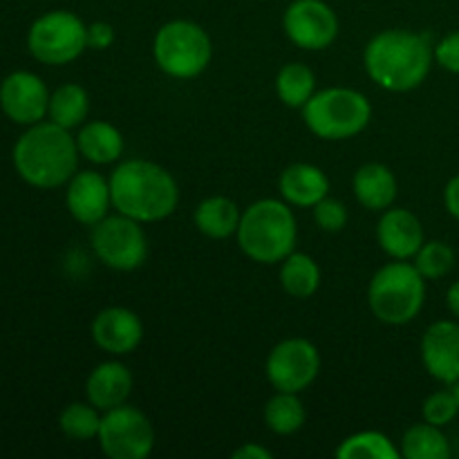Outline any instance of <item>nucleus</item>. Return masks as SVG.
<instances>
[{
    "label": "nucleus",
    "mask_w": 459,
    "mask_h": 459,
    "mask_svg": "<svg viewBox=\"0 0 459 459\" xmlns=\"http://www.w3.org/2000/svg\"><path fill=\"white\" fill-rule=\"evenodd\" d=\"M435 45L429 34L411 30H384L368 40L363 65L368 76L388 92H412L430 74Z\"/></svg>",
    "instance_id": "obj_1"
},
{
    "label": "nucleus",
    "mask_w": 459,
    "mask_h": 459,
    "mask_svg": "<svg viewBox=\"0 0 459 459\" xmlns=\"http://www.w3.org/2000/svg\"><path fill=\"white\" fill-rule=\"evenodd\" d=\"M110 195L117 213L142 224L170 218L179 204V186L164 166L151 160H126L110 173Z\"/></svg>",
    "instance_id": "obj_2"
},
{
    "label": "nucleus",
    "mask_w": 459,
    "mask_h": 459,
    "mask_svg": "<svg viewBox=\"0 0 459 459\" xmlns=\"http://www.w3.org/2000/svg\"><path fill=\"white\" fill-rule=\"evenodd\" d=\"M79 164V146L70 130L39 121L13 146V166L36 188H58L70 182Z\"/></svg>",
    "instance_id": "obj_3"
},
{
    "label": "nucleus",
    "mask_w": 459,
    "mask_h": 459,
    "mask_svg": "<svg viewBox=\"0 0 459 459\" xmlns=\"http://www.w3.org/2000/svg\"><path fill=\"white\" fill-rule=\"evenodd\" d=\"M238 247L258 264H278L294 251L299 227L294 211L285 200L264 197L242 211L238 227Z\"/></svg>",
    "instance_id": "obj_4"
},
{
    "label": "nucleus",
    "mask_w": 459,
    "mask_h": 459,
    "mask_svg": "<svg viewBox=\"0 0 459 459\" xmlns=\"http://www.w3.org/2000/svg\"><path fill=\"white\" fill-rule=\"evenodd\" d=\"M426 303V278L408 260L384 264L368 285V307L385 325L415 321Z\"/></svg>",
    "instance_id": "obj_5"
},
{
    "label": "nucleus",
    "mask_w": 459,
    "mask_h": 459,
    "mask_svg": "<svg viewBox=\"0 0 459 459\" xmlns=\"http://www.w3.org/2000/svg\"><path fill=\"white\" fill-rule=\"evenodd\" d=\"M372 103L354 88H325L305 103L303 121L312 134L325 142H345L370 126Z\"/></svg>",
    "instance_id": "obj_6"
},
{
    "label": "nucleus",
    "mask_w": 459,
    "mask_h": 459,
    "mask_svg": "<svg viewBox=\"0 0 459 459\" xmlns=\"http://www.w3.org/2000/svg\"><path fill=\"white\" fill-rule=\"evenodd\" d=\"M152 58L170 79H195L211 65L213 40L202 25L178 18L157 30L152 39Z\"/></svg>",
    "instance_id": "obj_7"
},
{
    "label": "nucleus",
    "mask_w": 459,
    "mask_h": 459,
    "mask_svg": "<svg viewBox=\"0 0 459 459\" xmlns=\"http://www.w3.org/2000/svg\"><path fill=\"white\" fill-rule=\"evenodd\" d=\"M27 48L45 65H67L88 49V25L74 12L54 9L30 27Z\"/></svg>",
    "instance_id": "obj_8"
},
{
    "label": "nucleus",
    "mask_w": 459,
    "mask_h": 459,
    "mask_svg": "<svg viewBox=\"0 0 459 459\" xmlns=\"http://www.w3.org/2000/svg\"><path fill=\"white\" fill-rule=\"evenodd\" d=\"M92 249L106 267L134 272L148 258V238L142 222L128 215H106L92 227Z\"/></svg>",
    "instance_id": "obj_9"
},
{
    "label": "nucleus",
    "mask_w": 459,
    "mask_h": 459,
    "mask_svg": "<svg viewBox=\"0 0 459 459\" xmlns=\"http://www.w3.org/2000/svg\"><path fill=\"white\" fill-rule=\"evenodd\" d=\"M155 426L139 408L117 406L103 412L99 448L110 459H146L155 448Z\"/></svg>",
    "instance_id": "obj_10"
},
{
    "label": "nucleus",
    "mask_w": 459,
    "mask_h": 459,
    "mask_svg": "<svg viewBox=\"0 0 459 459\" xmlns=\"http://www.w3.org/2000/svg\"><path fill=\"white\" fill-rule=\"evenodd\" d=\"M269 384L276 393H305L321 375V352L300 336L281 341L264 363Z\"/></svg>",
    "instance_id": "obj_11"
},
{
    "label": "nucleus",
    "mask_w": 459,
    "mask_h": 459,
    "mask_svg": "<svg viewBox=\"0 0 459 459\" xmlns=\"http://www.w3.org/2000/svg\"><path fill=\"white\" fill-rule=\"evenodd\" d=\"M282 30L296 48L318 52L339 39L341 22L325 0H291L282 13Z\"/></svg>",
    "instance_id": "obj_12"
},
{
    "label": "nucleus",
    "mask_w": 459,
    "mask_h": 459,
    "mask_svg": "<svg viewBox=\"0 0 459 459\" xmlns=\"http://www.w3.org/2000/svg\"><path fill=\"white\" fill-rule=\"evenodd\" d=\"M0 108L21 126H34L48 117L49 90L31 72H13L0 85Z\"/></svg>",
    "instance_id": "obj_13"
},
{
    "label": "nucleus",
    "mask_w": 459,
    "mask_h": 459,
    "mask_svg": "<svg viewBox=\"0 0 459 459\" xmlns=\"http://www.w3.org/2000/svg\"><path fill=\"white\" fill-rule=\"evenodd\" d=\"M421 363L439 384L459 381V321H435L421 336Z\"/></svg>",
    "instance_id": "obj_14"
},
{
    "label": "nucleus",
    "mask_w": 459,
    "mask_h": 459,
    "mask_svg": "<svg viewBox=\"0 0 459 459\" xmlns=\"http://www.w3.org/2000/svg\"><path fill=\"white\" fill-rule=\"evenodd\" d=\"M92 339L103 352L112 357H126L142 345L143 323L133 309L106 307L94 316Z\"/></svg>",
    "instance_id": "obj_15"
},
{
    "label": "nucleus",
    "mask_w": 459,
    "mask_h": 459,
    "mask_svg": "<svg viewBox=\"0 0 459 459\" xmlns=\"http://www.w3.org/2000/svg\"><path fill=\"white\" fill-rule=\"evenodd\" d=\"M65 204L72 218L85 227H94L108 215L112 206L110 179L97 170H81L67 182Z\"/></svg>",
    "instance_id": "obj_16"
},
{
    "label": "nucleus",
    "mask_w": 459,
    "mask_h": 459,
    "mask_svg": "<svg viewBox=\"0 0 459 459\" xmlns=\"http://www.w3.org/2000/svg\"><path fill=\"white\" fill-rule=\"evenodd\" d=\"M377 240L393 260H411L421 249L426 236L420 218L412 211L390 206L377 224Z\"/></svg>",
    "instance_id": "obj_17"
},
{
    "label": "nucleus",
    "mask_w": 459,
    "mask_h": 459,
    "mask_svg": "<svg viewBox=\"0 0 459 459\" xmlns=\"http://www.w3.org/2000/svg\"><path fill=\"white\" fill-rule=\"evenodd\" d=\"M278 191L290 206L312 209L330 195V178L318 166L299 161L282 170L278 178Z\"/></svg>",
    "instance_id": "obj_18"
},
{
    "label": "nucleus",
    "mask_w": 459,
    "mask_h": 459,
    "mask_svg": "<svg viewBox=\"0 0 459 459\" xmlns=\"http://www.w3.org/2000/svg\"><path fill=\"white\" fill-rule=\"evenodd\" d=\"M133 372L119 361H103L94 368L85 381V397L92 406L106 412L124 406L133 393Z\"/></svg>",
    "instance_id": "obj_19"
},
{
    "label": "nucleus",
    "mask_w": 459,
    "mask_h": 459,
    "mask_svg": "<svg viewBox=\"0 0 459 459\" xmlns=\"http://www.w3.org/2000/svg\"><path fill=\"white\" fill-rule=\"evenodd\" d=\"M352 191L363 209L381 211L384 213L397 200L399 186L393 169H388L385 164H379V161H368V164H363L354 173Z\"/></svg>",
    "instance_id": "obj_20"
},
{
    "label": "nucleus",
    "mask_w": 459,
    "mask_h": 459,
    "mask_svg": "<svg viewBox=\"0 0 459 459\" xmlns=\"http://www.w3.org/2000/svg\"><path fill=\"white\" fill-rule=\"evenodd\" d=\"M79 155L92 164H112L124 155V134L110 121H88L76 134Z\"/></svg>",
    "instance_id": "obj_21"
},
{
    "label": "nucleus",
    "mask_w": 459,
    "mask_h": 459,
    "mask_svg": "<svg viewBox=\"0 0 459 459\" xmlns=\"http://www.w3.org/2000/svg\"><path fill=\"white\" fill-rule=\"evenodd\" d=\"M240 218L242 211L238 209L236 202L224 195L206 197L197 204L195 213H193L197 231L211 240H227V238L236 236Z\"/></svg>",
    "instance_id": "obj_22"
},
{
    "label": "nucleus",
    "mask_w": 459,
    "mask_h": 459,
    "mask_svg": "<svg viewBox=\"0 0 459 459\" xmlns=\"http://www.w3.org/2000/svg\"><path fill=\"white\" fill-rule=\"evenodd\" d=\"M281 287L291 299H312L321 287V267L312 255L291 251L281 263Z\"/></svg>",
    "instance_id": "obj_23"
},
{
    "label": "nucleus",
    "mask_w": 459,
    "mask_h": 459,
    "mask_svg": "<svg viewBox=\"0 0 459 459\" xmlns=\"http://www.w3.org/2000/svg\"><path fill=\"white\" fill-rule=\"evenodd\" d=\"M90 112V94L79 83H63L61 88L49 94L48 117L54 124L72 130L88 119Z\"/></svg>",
    "instance_id": "obj_24"
},
{
    "label": "nucleus",
    "mask_w": 459,
    "mask_h": 459,
    "mask_svg": "<svg viewBox=\"0 0 459 459\" xmlns=\"http://www.w3.org/2000/svg\"><path fill=\"white\" fill-rule=\"evenodd\" d=\"M314 92H316V76H314L312 67L294 61L278 70L276 94L287 108L303 110L305 103L314 97Z\"/></svg>",
    "instance_id": "obj_25"
},
{
    "label": "nucleus",
    "mask_w": 459,
    "mask_h": 459,
    "mask_svg": "<svg viewBox=\"0 0 459 459\" xmlns=\"http://www.w3.org/2000/svg\"><path fill=\"white\" fill-rule=\"evenodd\" d=\"M402 457L406 459H448L451 457V444L439 426L421 421L411 426L402 437Z\"/></svg>",
    "instance_id": "obj_26"
},
{
    "label": "nucleus",
    "mask_w": 459,
    "mask_h": 459,
    "mask_svg": "<svg viewBox=\"0 0 459 459\" xmlns=\"http://www.w3.org/2000/svg\"><path fill=\"white\" fill-rule=\"evenodd\" d=\"M305 406L296 393H276L264 403V424L272 433L287 437L303 429Z\"/></svg>",
    "instance_id": "obj_27"
},
{
    "label": "nucleus",
    "mask_w": 459,
    "mask_h": 459,
    "mask_svg": "<svg viewBox=\"0 0 459 459\" xmlns=\"http://www.w3.org/2000/svg\"><path fill=\"white\" fill-rule=\"evenodd\" d=\"M336 457L341 459H399L402 451L393 444L388 435L379 430H361L341 442L336 448Z\"/></svg>",
    "instance_id": "obj_28"
},
{
    "label": "nucleus",
    "mask_w": 459,
    "mask_h": 459,
    "mask_svg": "<svg viewBox=\"0 0 459 459\" xmlns=\"http://www.w3.org/2000/svg\"><path fill=\"white\" fill-rule=\"evenodd\" d=\"M101 417V411L97 406H92L90 402H74L63 408L61 417H58V426H61L65 437L76 439V442H88V439L99 437Z\"/></svg>",
    "instance_id": "obj_29"
},
{
    "label": "nucleus",
    "mask_w": 459,
    "mask_h": 459,
    "mask_svg": "<svg viewBox=\"0 0 459 459\" xmlns=\"http://www.w3.org/2000/svg\"><path fill=\"white\" fill-rule=\"evenodd\" d=\"M412 264L426 281H439V278L448 276L455 267V251L446 242L429 240L417 251Z\"/></svg>",
    "instance_id": "obj_30"
},
{
    "label": "nucleus",
    "mask_w": 459,
    "mask_h": 459,
    "mask_svg": "<svg viewBox=\"0 0 459 459\" xmlns=\"http://www.w3.org/2000/svg\"><path fill=\"white\" fill-rule=\"evenodd\" d=\"M457 415H459V406H457V399H455V393H453V388L437 390V393H433L430 397H426L424 406H421V417H424V421H429V424L433 426H439V429L453 424Z\"/></svg>",
    "instance_id": "obj_31"
},
{
    "label": "nucleus",
    "mask_w": 459,
    "mask_h": 459,
    "mask_svg": "<svg viewBox=\"0 0 459 459\" xmlns=\"http://www.w3.org/2000/svg\"><path fill=\"white\" fill-rule=\"evenodd\" d=\"M314 222L321 231L325 233H341L345 227H348V209H345L343 202L334 200V197L327 195L325 200L318 202L316 206H312Z\"/></svg>",
    "instance_id": "obj_32"
},
{
    "label": "nucleus",
    "mask_w": 459,
    "mask_h": 459,
    "mask_svg": "<svg viewBox=\"0 0 459 459\" xmlns=\"http://www.w3.org/2000/svg\"><path fill=\"white\" fill-rule=\"evenodd\" d=\"M435 61L451 74H459V30L446 34L435 45Z\"/></svg>",
    "instance_id": "obj_33"
},
{
    "label": "nucleus",
    "mask_w": 459,
    "mask_h": 459,
    "mask_svg": "<svg viewBox=\"0 0 459 459\" xmlns=\"http://www.w3.org/2000/svg\"><path fill=\"white\" fill-rule=\"evenodd\" d=\"M115 27L106 21H94L88 25V48L103 52V49L112 48L115 43Z\"/></svg>",
    "instance_id": "obj_34"
},
{
    "label": "nucleus",
    "mask_w": 459,
    "mask_h": 459,
    "mask_svg": "<svg viewBox=\"0 0 459 459\" xmlns=\"http://www.w3.org/2000/svg\"><path fill=\"white\" fill-rule=\"evenodd\" d=\"M233 459H272L273 453L258 442H247L231 453Z\"/></svg>",
    "instance_id": "obj_35"
},
{
    "label": "nucleus",
    "mask_w": 459,
    "mask_h": 459,
    "mask_svg": "<svg viewBox=\"0 0 459 459\" xmlns=\"http://www.w3.org/2000/svg\"><path fill=\"white\" fill-rule=\"evenodd\" d=\"M444 204L446 211L459 222V175L448 179L446 188H444Z\"/></svg>",
    "instance_id": "obj_36"
},
{
    "label": "nucleus",
    "mask_w": 459,
    "mask_h": 459,
    "mask_svg": "<svg viewBox=\"0 0 459 459\" xmlns=\"http://www.w3.org/2000/svg\"><path fill=\"white\" fill-rule=\"evenodd\" d=\"M446 305H448V309H451L453 316H455L457 321H459V281L453 282V285L448 287Z\"/></svg>",
    "instance_id": "obj_37"
},
{
    "label": "nucleus",
    "mask_w": 459,
    "mask_h": 459,
    "mask_svg": "<svg viewBox=\"0 0 459 459\" xmlns=\"http://www.w3.org/2000/svg\"><path fill=\"white\" fill-rule=\"evenodd\" d=\"M453 388V393H455V399H457V406H459V381H455V384L451 385Z\"/></svg>",
    "instance_id": "obj_38"
}]
</instances>
